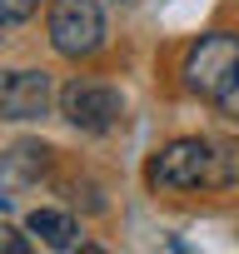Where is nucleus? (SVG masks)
Instances as JSON below:
<instances>
[{
    "mask_svg": "<svg viewBox=\"0 0 239 254\" xmlns=\"http://www.w3.org/2000/svg\"><path fill=\"white\" fill-rule=\"evenodd\" d=\"M234 75H239V35H229V30L199 35L194 50L184 55V85L204 100H214Z\"/></svg>",
    "mask_w": 239,
    "mask_h": 254,
    "instance_id": "1",
    "label": "nucleus"
},
{
    "mask_svg": "<svg viewBox=\"0 0 239 254\" xmlns=\"http://www.w3.org/2000/svg\"><path fill=\"white\" fill-rule=\"evenodd\" d=\"M60 115L75 125L80 135H110L120 120H125V100L115 85L100 80H70L60 90Z\"/></svg>",
    "mask_w": 239,
    "mask_h": 254,
    "instance_id": "2",
    "label": "nucleus"
},
{
    "mask_svg": "<svg viewBox=\"0 0 239 254\" xmlns=\"http://www.w3.org/2000/svg\"><path fill=\"white\" fill-rule=\"evenodd\" d=\"M50 45L65 60H85L105 45V10L95 0H55L50 5Z\"/></svg>",
    "mask_w": 239,
    "mask_h": 254,
    "instance_id": "3",
    "label": "nucleus"
},
{
    "mask_svg": "<svg viewBox=\"0 0 239 254\" xmlns=\"http://www.w3.org/2000/svg\"><path fill=\"white\" fill-rule=\"evenodd\" d=\"M204 180H209V140H175L150 165V185L165 190H199Z\"/></svg>",
    "mask_w": 239,
    "mask_h": 254,
    "instance_id": "4",
    "label": "nucleus"
},
{
    "mask_svg": "<svg viewBox=\"0 0 239 254\" xmlns=\"http://www.w3.org/2000/svg\"><path fill=\"white\" fill-rule=\"evenodd\" d=\"M50 75L45 70H0V120H40L50 115Z\"/></svg>",
    "mask_w": 239,
    "mask_h": 254,
    "instance_id": "5",
    "label": "nucleus"
},
{
    "mask_svg": "<svg viewBox=\"0 0 239 254\" xmlns=\"http://www.w3.org/2000/svg\"><path fill=\"white\" fill-rule=\"evenodd\" d=\"M25 229H30L45 249H75V244H80V224H75L65 209H30Z\"/></svg>",
    "mask_w": 239,
    "mask_h": 254,
    "instance_id": "6",
    "label": "nucleus"
},
{
    "mask_svg": "<svg viewBox=\"0 0 239 254\" xmlns=\"http://www.w3.org/2000/svg\"><path fill=\"white\" fill-rule=\"evenodd\" d=\"M45 165H50V150L25 140V145H15L0 160V180H35V175H45Z\"/></svg>",
    "mask_w": 239,
    "mask_h": 254,
    "instance_id": "7",
    "label": "nucleus"
},
{
    "mask_svg": "<svg viewBox=\"0 0 239 254\" xmlns=\"http://www.w3.org/2000/svg\"><path fill=\"white\" fill-rule=\"evenodd\" d=\"M209 190H229V185H239V150L234 145H224V140H209V180H204Z\"/></svg>",
    "mask_w": 239,
    "mask_h": 254,
    "instance_id": "8",
    "label": "nucleus"
},
{
    "mask_svg": "<svg viewBox=\"0 0 239 254\" xmlns=\"http://www.w3.org/2000/svg\"><path fill=\"white\" fill-rule=\"evenodd\" d=\"M40 10V0H0V25H20Z\"/></svg>",
    "mask_w": 239,
    "mask_h": 254,
    "instance_id": "9",
    "label": "nucleus"
},
{
    "mask_svg": "<svg viewBox=\"0 0 239 254\" xmlns=\"http://www.w3.org/2000/svg\"><path fill=\"white\" fill-rule=\"evenodd\" d=\"M214 105H219V115H224L229 125H239V75H234V80L214 95Z\"/></svg>",
    "mask_w": 239,
    "mask_h": 254,
    "instance_id": "10",
    "label": "nucleus"
},
{
    "mask_svg": "<svg viewBox=\"0 0 239 254\" xmlns=\"http://www.w3.org/2000/svg\"><path fill=\"white\" fill-rule=\"evenodd\" d=\"M0 254H30V239H20L10 224H0Z\"/></svg>",
    "mask_w": 239,
    "mask_h": 254,
    "instance_id": "11",
    "label": "nucleus"
},
{
    "mask_svg": "<svg viewBox=\"0 0 239 254\" xmlns=\"http://www.w3.org/2000/svg\"><path fill=\"white\" fill-rule=\"evenodd\" d=\"M0 30H5V25H0Z\"/></svg>",
    "mask_w": 239,
    "mask_h": 254,
    "instance_id": "12",
    "label": "nucleus"
}]
</instances>
